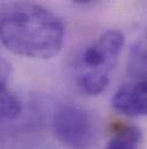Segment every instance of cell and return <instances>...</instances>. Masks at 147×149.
Wrapping results in <instances>:
<instances>
[{
    "instance_id": "2",
    "label": "cell",
    "mask_w": 147,
    "mask_h": 149,
    "mask_svg": "<svg viewBox=\"0 0 147 149\" xmlns=\"http://www.w3.org/2000/svg\"><path fill=\"white\" fill-rule=\"evenodd\" d=\"M124 43L120 30H107L86 46L76 64V81L83 93L97 96L107 89Z\"/></svg>"
},
{
    "instance_id": "6",
    "label": "cell",
    "mask_w": 147,
    "mask_h": 149,
    "mask_svg": "<svg viewBox=\"0 0 147 149\" xmlns=\"http://www.w3.org/2000/svg\"><path fill=\"white\" fill-rule=\"evenodd\" d=\"M0 108L1 117L7 120H15L21 116L22 104L19 97L7 87V83L0 82Z\"/></svg>"
},
{
    "instance_id": "8",
    "label": "cell",
    "mask_w": 147,
    "mask_h": 149,
    "mask_svg": "<svg viewBox=\"0 0 147 149\" xmlns=\"http://www.w3.org/2000/svg\"><path fill=\"white\" fill-rule=\"evenodd\" d=\"M73 1L76 3H87V2H91L92 0H73Z\"/></svg>"
},
{
    "instance_id": "3",
    "label": "cell",
    "mask_w": 147,
    "mask_h": 149,
    "mask_svg": "<svg viewBox=\"0 0 147 149\" xmlns=\"http://www.w3.org/2000/svg\"><path fill=\"white\" fill-rule=\"evenodd\" d=\"M55 138L70 149H90L97 140V124L89 111L70 104L55 109L52 117Z\"/></svg>"
},
{
    "instance_id": "4",
    "label": "cell",
    "mask_w": 147,
    "mask_h": 149,
    "mask_svg": "<svg viewBox=\"0 0 147 149\" xmlns=\"http://www.w3.org/2000/svg\"><path fill=\"white\" fill-rule=\"evenodd\" d=\"M111 105L126 117H147V79H137L120 87L111 98Z\"/></svg>"
},
{
    "instance_id": "5",
    "label": "cell",
    "mask_w": 147,
    "mask_h": 149,
    "mask_svg": "<svg viewBox=\"0 0 147 149\" xmlns=\"http://www.w3.org/2000/svg\"><path fill=\"white\" fill-rule=\"evenodd\" d=\"M142 140V132L132 125L118 124L105 149H138Z\"/></svg>"
},
{
    "instance_id": "7",
    "label": "cell",
    "mask_w": 147,
    "mask_h": 149,
    "mask_svg": "<svg viewBox=\"0 0 147 149\" xmlns=\"http://www.w3.org/2000/svg\"><path fill=\"white\" fill-rule=\"evenodd\" d=\"M128 70L136 80L147 79V45L137 43L132 46L129 54Z\"/></svg>"
},
{
    "instance_id": "1",
    "label": "cell",
    "mask_w": 147,
    "mask_h": 149,
    "mask_svg": "<svg viewBox=\"0 0 147 149\" xmlns=\"http://www.w3.org/2000/svg\"><path fill=\"white\" fill-rule=\"evenodd\" d=\"M2 45L14 54L31 59H51L60 53L65 42L62 21L32 0L3 5L0 16Z\"/></svg>"
}]
</instances>
